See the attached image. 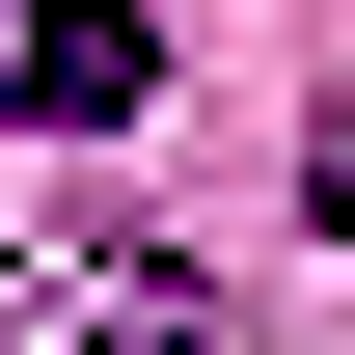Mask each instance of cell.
Here are the masks:
<instances>
[{
	"mask_svg": "<svg viewBox=\"0 0 355 355\" xmlns=\"http://www.w3.org/2000/svg\"><path fill=\"white\" fill-rule=\"evenodd\" d=\"M137 83H164V28H137V0H28V28H0V110H28V137H110Z\"/></svg>",
	"mask_w": 355,
	"mask_h": 355,
	"instance_id": "obj_1",
	"label": "cell"
},
{
	"mask_svg": "<svg viewBox=\"0 0 355 355\" xmlns=\"http://www.w3.org/2000/svg\"><path fill=\"white\" fill-rule=\"evenodd\" d=\"M83 355H219V301H191V273H137V301H110Z\"/></svg>",
	"mask_w": 355,
	"mask_h": 355,
	"instance_id": "obj_2",
	"label": "cell"
}]
</instances>
